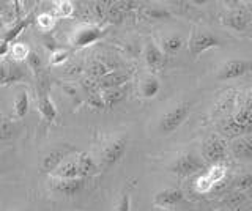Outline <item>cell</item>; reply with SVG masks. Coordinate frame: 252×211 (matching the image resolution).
<instances>
[{
    "mask_svg": "<svg viewBox=\"0 0 252 211\" xmlns=\"http://www.w3.org/2000/svg\"><path fill=\"white\" fill-rule=\"evenodd\" d=\"M14 136V123L11 120H0V140H8Z\"/></svg>",
    "mask_w": 252,
    "mask_h": 211,
    "instance_id": "26",
    "label": "cell"
},
{
    "mask_svg": "<svg viewBox=\"0 0 252 211\" xmlns=\"http://www.w3.org/2000/svg\"><path fill=\"white\" fill-rule=\"evenodd\" d=\"M26 60H27L29 68H30L33 73H38L39 69H41V59H39V56H38V54H36L35 51H30Z\"/></svg>",
    "mask_w": 252,
    "mask_h": 211,
    "instance_id": "30",
    "label": "cell"
},
{
    "mask_svg": "<svg viewBox=\"0 0 252 211\" xmlns=\"http://www.w3.org/2000/svg\"><path fill=\"white\" fill-rule=\"evenodd\" d=\"M125 96H126L125 87L106 89V90H101V93H99V98L102 101V104H104V107H114L115 104L120 103Z\"/></svg>",
    "mask_w": 252,
    "mask_h": 211,
    "instance_id": "18",
    "label": "cell"
},
{
    "mask_svg": "<svg viewBox=\"0 0 252 211\" xmlns=\"http://www.w3.org/2000/svg\"><path fill=\"white\" fill-rule=\"evenodd\" d=\"M162 211H175V210H162Z\"/></svg>",
    "mask_w": 252,
    "mask_h": 211,
    "instance_id": "37",
    "label": "cell"
},
{
    "mask_svg": "<svg viewBox=\"0 0 252 211\" xmlns=\"http://www.w3.org/2000/svg\"><path fill=\"white\" fill-rule=\"evenodd\" d=\"M0 120H2V117H0Z\"/></svg>",
    "mask_w": 252,
    "mask_h": 211,
    "instance_id": "38",
    "label": "cell"
},
{
    "mask_svg": "<svg viewBox=\"0 0 252 211\" xmlns=\"http://www.w3.org/2000/svg\"><path fill=\"white\" fill-rule=\"evenodd\" d=\"M252 131V126H243V124L235 123L232 119L227 120V123L224 124V132L228 136H249V132Z\"/></svg>",
    "mask_w": 252,
    "mask_h": 211,
    "instance_id": "24",
    "label": "cell"
},
{
    "mask_svg": "<svg viewBox=\"0 0 252 211\" xmlns=\"http://www.w3.org/2000/svg\"><path fill=\"white\" fill-rule=\"evenodd\" d=\"M144 57H145L147 66L152 69H161L165 63V54L161 51V48L155 41H150L145 46Z\"/></svg>",
    "mask_w": 252,
    "mask_h": 211,
    "instance_id": "11",
    "label": "cell"
},
{
    "mask_svg": "<svg viewBox=\"0 0 252 211\" xmlns=\"http://www.w3.org/2000/svg\"><path fill=\"white\" fill-rule=\"evenodd\" d=\"M169 170L180 177H189L200 170H205V164L194 153H181L169 164Z\"/></svg>",
    "mask_w": 252,
    "mask_h": 211,
    "instance_id": "2",
    "label": "cell"
},
{
    "mask_svg": "<svg viewBox=\"0 0 252 211\" xmlns=\"http://www.w3.org/2000/svg\"><path fill=\"white\" fill-rule=\"evenodd\" d=\"M159 89H161V84L155 76H148L144 79V82H142V95H144V98H148V99L155 98L158 93H159Z\"/></svg>",
    "mask_w": 252,
    "mask_h": 211,
    "instance_id": "22",
    "label": "cell"
},
{
    "mask_svg": "<svg viewBox=\"0 0 252 211\" xmlns=\"http://www.w3.org/2000/svg\"><path fill=\"white\" fill-rule=\"evenodd\" d=\"M29 106H30V101H29V93L26 90H22L18 96L14 99V114L18 119H24L29 112Z\"/></svg>",
    "mask_w": 252,
    "mask_h": 211,
    "instance_id": "23",
    "label": "cell"
},
{
    "mask_svg": "<svg viewBox=\"0 0 252 211\" xmlns=\"http://www.w3.org/2000/svg\"><path fill=\"white\" fill-rule=\"evenodd\" d=\"M128 148V137L126 136H118L112 139L110 142L104 147V150L101 153V166L104 170L112 169L122 161V158L126 153Z\"/></svg>",
    "mask_w": 252,
    "mask_h": 211,
    "instance_id": "3",
    "label": "cell"
},
{
    "mask_svg": "<svg viewBox=\"0 0 252 211\" xmlns=\"http://www.w3.org/2000/svg\"><path fill=\"white\" fill-rule=\"evenodd\" d=\"M76 164H77L79 174H81V178H84V180L87 177L96 175L99 172V166L90 153H79L76 156Z\"/></svg>",
    "mask_w": 252,
    "mask_h": 211,
    "instance_id": "12",
    "label": "cell"
},
{
    "mask_svg": "<svg viewBox=\"0 0 252 211\" xmlns=\"http://www.w3.org/2000/svg\"><path fill=\"white\" fill-rule=\"evenodd\" d=\"M188 117H189V104L185 103V101L175 104L161 117V120H159L161 134L169 136L172 132H175L181 124L188 120Z\"/></svg>",
    "mask_w": 252,
    "mask_h": 211,
    "instance_id": "1",
    "label": "cell"
},
{
    "mask_svg": "<svg viewBox=\"0 0 252 211\" xmlns=\"http://www.w3.org/2000/svg\"><path fill=\"white\" fill-rule=\"evenodd\" d=\"M252 186V177L251 174H244L241 177H238L233 181V187L236 192H244V191H249Z\"/></svg>",
    "mask_w": 252,
    "mask_h": 211,
    "instance_id": "25",
    "label": "cell"
},
{
    "mask_svg": "<svg viewBox=\"0 0 252 211\" xmlns=\"http://www.w3.org/2000/svg\"><path fill=\"white\" fill-rule=\"evenodd\" d=\"M68 60V51H63V49H59V51H54L51 54V65L54 66H59V65H63L65 61Z\"/></svg>",
    "mask_w": 252,
    "mask_h": 211,
    "instance_id": "31",
    "label": "cell"
},
{
    "mask_svg": "<svg viewBox=\"0 0 252 211\" xmlns=\"http://www.w3.org/2000/svg\"><path fill=\"white\" fill-rule=\"evenodd\" d=\"M74 6L71 2H68V0H62V2H55V11H57V14L60 18H68L71 16V13H73Z\"/></svg>",
    "mask_w": 252,
    "mask_h": 211,
    "instance_id": "27",
    "label": "cell"
},
{
    "mask_svg": "<svg viewBox=\"0 0 252 211\" xmlns=\"http://www.w3.org/2000/svg\"><path fill=\"white\" fill-rule=\"evenodd\" d=\"M232 153L236 158L241 159H251L252 158V140L251 136H243L235 139L232 142Z\"/></svg>",
    "mask_w": 252,
    "mask_h": 211,
    "instance_id": "16",
    "label": "cell"
},
{
    "mask_svg": "<svg viewBox=\"0 0 252 211\" xmlns=\"http://www.w3.org/2000/svg\"><path fill=\"white\" fill-rule=\"evenodd\" d=\"M54 24H55V19H54L52 14H49V13H43V14H39V16H38V26L41 27L43 30H49V29H52Z\"/></svg>",
    "mask_w": 252,
    "mask_h": 211,
    "instance_id": "33",
    "label": "cell"
},
{
    "mask_svg": "<svg viewBox=\"0 0 252 211\" xmlns=\"http://www.w3.org/2000/svg\"><path fill=\"white\" fill-rule=\"evenodd\" d=\"M185 44V40L181 38L180 35L177 33H172L169 36H165L162 40V52L167 54V56H173V54H177L181 51V48H183Z\"/></svg>",
    "mask_w": 252,
    "mask_h": 211,
    "instance_id": "19",
    "label": "cell"
},
{
    "mask_svg": "<svg viewBox=\"0 0 252 211\" xmlns=\"http://www.w3.org/2000/svg\"><path fill=\"white\" fill-rule=\"evenodd\" d=\"M10 52V44H6V43H0V57H3L6 56V54Z\"/></svg>",
    "mask_w": 252,
    "mask_h": 211,
    "instance_id": "36",
    "label": "cell"
},
{
    "mask_svg": "<svg viewBox=\"0 0 252 211\" xmlns=\"http://www.w3.org/2000/svg\"><path fill=\"white\" fill-rule=\"evenodd\" d=\"M183 197L185 195L181 189H177V187H165V189L155 194L153 203L162 210H172L173 207H177L183 202Z\"/></svg>",
    "mask_w": 252,
    "mask_h": 211,
    "instance_id": "8",
    "label": "cell"
},
{
    "mask_svg": "<svg viewBox=\"0 0 252 211\" xmlns=\"http://www.w3.org/2000/svg\"><path fill=\"white\" fill-rule=\"evenodd\" d=\"M115 211H131V194L128 189L122 194L120 200H118V203H117Z\"/></svg>",
    "mask_w": 252,
    "mask_h": 211,
    "instance_id": "32",
    "label": "cell"
},
{
    "mask_svg": "<svg viewBox=\"0 0 252 211\" xmlns=\"http://www.w3.org/2000/svg\"><path fill=\"white\" fill-rule=\"evenodd\" d=\"M251 69V63L248 60H228L227 63H224L218 69V79L219 81H232V79H238V77L244 76Z\"/></svg>",
    "mask_w": 252,
    "mask_h": 211,
    "instance_id": "6",
    "label": "cell"
},
{
    "mask_svg": "<svg viewBox=\"0 0 252 211\" xmlns=\"http://www.w3.org/2000/svg\"><path fill=\"white\" fill-rule=\"evenodd\" d=\"M8 82V68L6 65H0V85Z\"/></svg>",
    "mask_w": 252,
    "mask_h": 211,
    "instance_id": "35",
    "label": "cell"
},
{
    "mask_svg": "<svg viewBox=\"0 0 252 211\" xmlns=\"http://www.w3.org/2000/svg\"><path fill=\"white\" fill-rule=\"evenodd\" d=\"M129 81V74L123 71H109L106 76H102L99 79V87L101 90L106 89H118Z\"/></svg>",
    "mask_w": 252,
    "mask_h": 211,
    "instance_id": "14",
    "label": "cell"
},
{
    "mask_svg": "<svg viewBox=\"0 0 252 211\" xmlns=\"http://www.w3.org/2000/svg\"><path fill=\"white\" fill-rule=\"evenodd\" d=\"M227 151V142L218 134H211L207 137L202 145V156L210 164H224Z\"/></svg>",
    "mask_w": 252,
    "mask_h": 211,
    "instance_id": "4",
    "label": "cell"
},
{
    "mask_svg": "<svg viewBox=\"0 0 252 211\" xmlns=\"http://www.w3.org/2000/svg\"><path fill=\"white\" fill-rule=\"evenodd\" d=\"M30 22H32V16H27L26 19H19L18 22H16V24L8 30V32L5 33V36H3V43H6V44H10L13 40H16V38H18L24 30H26L29 26H30Z\"/></svg>",
    "mask_w": 252,
    "mask_h": 211,
    "instance_id": "20",
    "label": "cell"
},
{
    "mask_svg": "<svg viewBox=\"0 0 252 211\" xmlns=\"http://www.w3.org/2000/svg\"><path fill=\"white\" fill-rule=\"evenodd\" d=\"M205 175L208 177V180L213 183V186H216L218 183H220L227 175V167L225 164H211V166L207 169Z\"/></svg>",
    "mask_w": 252,
    "mask_h": 211,
    "instance_id": "21",
    "label": "cell"
},
{
    "mask_svg": "<svg viewBox=\"0 0 252 211\" xmlns=\"http://www.w3.org/2000/svg\"><path fill=\"white\" fill-rule=\"evenodd\" d=\"M213 183L208 180V177L205 175V174H202V175H199L197 177V180H195V189L199 191V192H202V194H205V192H210L211 189H213Z\"/></svg>",
    "mask_w": 252,
    "mask_h": 211,
    "instance_id": "28",
    "label": "cell"
},
{
    "mask_svg": "<svg viewBox=\"0 0 252 211\" xmlns=\"http://www.w3.org/2000/svg\"><path fill=\"white\" fill-rule=\"evenodd\" d=\"M69 151H71V148L63 147V148H55V150H52L51 153H47V154L44 156L43 162H41V169H43V172H46V174H51V175H52V172H54L55 169H57L63 161H66Z\"/></svg>",
    "mask_w": 252,
    "mask_h": 211,
    "instance_id": "10",
    "label": "cell"
},
{
    "mask_svg": "<svg viewBox=\"0 0 252 211\" xmlns=\"http://www.w3.org/2000/svg\"><path fill=\"white\" fill-rule=\"evenodd\" d=\"M246 195H244L243 192H233V194H230L228 195V200H227V203L228 205H232V207H235V208H238V207H241L243 203H246Z\"/></svg>",
    "mask_w": 252,
    "mask_h": 211,
    "instance_id": "34",
    "label": "cell"
},
{
    "mask_svg": "<svg viewBox=\"0 0 252 211\" xmlns=\"http://www.w3.org/2000/svg\"><path fill=\"white\" fill-rule=\"evenodd\" d=\"M218 46H220V43L215 35L197 30V32L192 33L191 40H189V52H191V56L194 59H197L203 52H207L208 49L213 48H218Z\"/></svg>",
    "mask_w": 252,
    "mask_h": 211,
    "instance_id": "5",
    "label": "cell"
},
{
    "mask_svg": "<svg viewBox=\"0 0 252 211\" xmlns=\"http://www.w3.org/2000/svg\"><path fill=\"white\" fill-rule=\"evenodd\" d=\"M222 22L235 32H244L249 29V14L244 11H230L222 19Z\"/></svg>",
    "mask_w": 252,
    "mask_h": 211,
    "instance_id": "13",
    "label": "cell"
},
{
    "mask_svg": "<svg viewBox=\"0 0 252 211\" xmlns=\"http://www.w3.org/2000/svg\"><path fill=\"white\" fill-rule=\"evenodd\" d=\"M85 186L84 178H74V180H59L52 178V181L49 183L51 191L65 195V197H74L76 194H79Z\"/></svg>",
    "mask_w": 252,
    "mask_h": 211,
    "instance_id": "7",
    "label": "cell"
},
{
    "mask_svg": "<svg viewBox=\"0 0 252 211\" xmlns=\"http://www.w3.org/2000/svg\"><path fill=\"white\" fill-rule=\"evenodd\" d=\"M101 36H102L101 27L85 24V26L77 27V30L74 32V36H73V43H74V46H77V48H85V46L96 43Z\"/></svg>",
    "mask_w": 252,
    "mask_h": 211,
    "instance_id": "9",
    "label": "cell"
},
{
    "mask_svg": "<svg viewBox=\"0 0 252 211\" xmlns=\"http://www.w3.org/2000/svg\"><path fill=\"white\" fill-rule=\"evenodd\" d=\"M52 178H59V180H74V178H81V174H79L76 159H66V161H63L60 166L52 172Z\"/></svg>",
    "mask_w": 252,
    "mask_h": 211,
    "instance_id": "15",
    "label": "cell"
},
{
    "mask_svg": "<svg viewBox=\"0 0 252 211\" xmlns=\"http://www.w3.org/2000/svg\"><path fill=\"white\" fill-rule=\"evenodd\" d=\"M38 111L43 115V119L49 123L55 121V119H57V107H55L52 99L47 96L46 93H43L38 99Z\"/></svg>",
    "mask_w": 252,
    "mask_h": 211,
    "instance_id": "17",
    "label": "cell"
},
{
    "mask_svg": "<svg viewBox=\"0 0 252 211\" xmlns=\"http://www.w3.org/2000/svg\"><path fill=\"white\" fill-rule=\"evenodd\" d=\"M10 52H11V56H13L14 60H26L30 49L27 48L26 44H14L13 48L10 49Z\"/></svg>",
    "mask_w": 252,
    "mask_h": 211,
    "instance_id": "29",
    "label": "cell"
}]
</instances>
